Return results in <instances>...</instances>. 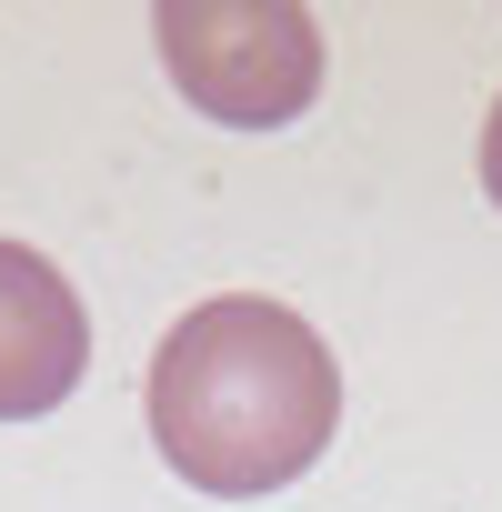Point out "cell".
<instances>
[{"label": "cell", "instance_id": "4", "mask_svg": "<svg viewBox=\"0 0 502 512\" xmlns=\"http://www.w3.org/2000/svg\"><path fill=\"white\" fill-rule=\"evenodd\" d=\"M482 191H492V211H502V91H492V121H482Z\"/></svg>", "mask_w": 502, "mask_h": 512}, {"label": "cell", "instance_id": "1", "mask_svg": "<svg viewBox=\"0 0 502 512\" xmlns=\"http://www.w3.org/2000/svg\"><path fill=\"white\" fill-rule=\"evenodd\" d=\"M141 412H151L161 462L191 492H231L241 502V492L302 482L332 452V432H342V372H332V342L292 302L221 292V302H191L161 332Z\"/></svg>", "mask_w": 502, "mask_h": 512}, {"label": "cell", "instance_id": "2", "mask_svg": "<svg viewBox=\"0 0 502 512\" xmlns=\"http://www.w3.org/2000/svg\"><path fill=\"white\" fill-rule=\"evenodd\" d=\"M151 41L171 91L231 131H282L322 91V31L312 11H282V0H171V11H151Z\"/></svg>", "mask_w": 502, "mask_h": 512}, {"label": "cell", "instance_id": "3", "mask_svg": "<svg viewBox=\"0 0 502 512\" xmlns=\"http://www.w3.org/2000/svg\"><path fill=\"white\" fill-rule=\"evenodd\" d=\"M91 372V312L71 272L31 241H0V422H41Z\"/></svg>", "mask_w": 502, "mask_h": 512}]
</instances>
